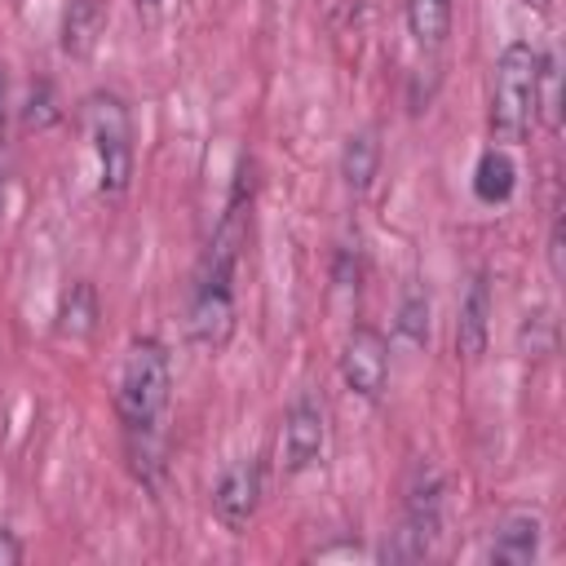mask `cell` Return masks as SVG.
<instances>
[{"label": "cell", "mask_w": 566, "mask_h": 566, "mask_svg": "<svg viewBox=\"0 0 566 566\" xmlns=\"http://www.w3.org/2000/svg\"><path fill=\"white\" fill-rule=\"evenodd\" d=\"M106 31V4L102 0H66L62 13V53L66 57H88Z\"/></svg>", "instance_id": "30bf717a"}, {"label": "cell", "mask_w": 566, "mask_h": 566, "mask_svg": "<svg viewBox=\"0 0 566 566\" xmlns=\"http://www.w3.org/2000/svg\"><path fill=\"white\" fill-rule=\"evenodd\" d=\"M84 133L97 155V181L106 195H124L133 181V119L124 97L88 93L84 97Z\"/></svg>", "instance_id": "3957f363"}, {"label": "cell", "mask_w": 566, "mask_h": 566, "mask_svg": "<svg viewBox=\"0 0 566 566\" xmlns=\"http://www.w3.org/2000/svg\"><path fill=\"white\" fill-rule=\"evenodd\" d=\"M340 380L349 385V394L376 402L389 385V340L380 327L371 323H358L349 327L345 336V349H340Z\"/></svg>", "instance_id": "5b68a950"}, {"label": "cell", "mask_w": 566, "mask_h": 566, "mask_svg": "<svg viewBox=\"0 0 566 566\" xmlns=\"http://www.w3.org/2000/svg\"><path fill=\"white\" fill-rule=\"evenodd\" d=\"M539 539H544V522L535 513H509L486 548V562L495 566H531L539 557Z\"/></svg>", "instance_id": "9c48e42d"}, {"label": "cell", "mask_w": 566, "mask_h": 566, "mask_svg": "<svg viewBox=\"0 0 566 566\" xmlns=\"http://www.w3.org/2000/svg\"><path fill=\"white\" fill-rule=\"evenodd\" d=\"M407 31L420 44H442L451 31V0H407Z\"/></svg>", "instance_id": "2e32d148"}, {"label": "cell", "mask_w": 566, "mask_h": 566, "mask_svg": "<svg viewBox=\"0 0 566 566\" xmlns=\"http://www.w3.org/2000/svg\"><path fill=\"white\" fill-rule=\"evenodd\" d=\"M513 177H517V168L504 150H482V159L473 168V195L482 203H504L513 195Z\"/></svg>", "instance_id": "4fadbf2b"}, {"label": "cell", "mask_w": 566, "mask_h": 566, "mask_svg": "<svg viewBox=\"0 0 566 566\" xmlns=\"http://www.w3.org/2000/svg\"><path fill=\"white\" fill-rule=\"evenodd\" d=\"M327 447V407L318 394H296L283 411V469L305 473L323 460Z\"/></svg>", "instance_id": "8992f818"}, {"label": "cell", "mask_w": 566, "mask_h": 566, "mask_svg": "<svg viewBox=\"0 0 566 566\" xmlns=\"http://www.w3.org/2000/svg\"><path fill=\"white\" fill-rule=\"evenodd\" d=\"M137 4H142V9H155V4H159V0H137Z\"/></svg>", "instance_id": "cb8c5ba5"}, {"label": "cell", "mask_w": 566, "mask_h": 566, "mask_svg": "<svg viewBox=\"0 0 566 566\" xmlns=\"http://www.w3.org/2000/svg\"><path fill=\"white\" fill-rule=\"evenodd\" d=\"M486 336H491V274L478 270L464 287L460 301V318H455V349L460 358H482L486 354Z\"/></svg>", "instance_id": "ba28073f"}, {"label": "cell", "mask_w": 566, "mask_h": 566, "mask_svg": "<svg viewBox=\"0 0 566 566\" xmlns=\"http://www.w3.org/2000/svg\"><path fill=\"white\" fill-rule=\"evenodd\" d=\"M376 168H380V142H376V133L371 128L349 133L345 146H340V181H345V190L363 195L376 181Z\"/></svg>", "instance_id": "8fae6325"}, {"label": "cell", "mask_w": 566, "mask_h": 566, "mask_svg": "<svg viewBox=\"0 0 566 566\" xmlns=\"http://www.w3.org/2000/svg\"><path fill=\"white\" fill-rule=\"evenodd\" d=\"M4 119H9V80H4V62H0V142H4Z\"/></svg>", "instance_id": "44dd1931"}, {"label": "cell", "mask_w": 566, "mask_h": 566, "mask_svg": "<svg viewBox=\"0 0 566 566\" xmlns=\"http://www.w3.org/2000/svg\"><path fill=\"white\" fill-rule=\"evenodd\" d=\"M97 287L93 283H71V292L62 296V305H57V336H66V340H88L93 332H97Z\"/></svg>", "instance_id": "7c38bea8"}, {"label": "cell", "mask_w": 566, "mask_h": 566, "mask_svg": "<svg viewBox=\"0 0 566 566\" xmlns=\"http://www.w3.org/2000/svg\"><path fill=\"white\" fill-rule=\"evenodd\" d=\"M429 314H433L429 292H424L420 283H407V292H402V301H398V314H394V332H398V340H407V345H424V340H429Z\"/></svg>", "instance_id": "9a60e30c"}, {"label": "cell", "mask_w": 566, "mask_h": 566, "mask_svg": "<svg viewBox=\"0 0 566 566\" xmlns=\"http://www.w3.org/2000/svg\"><path fill=\"white\" fill-rule=\"evenodd\" d=\"M548 265H553V274H562V221H553V230H548Z\"/></svg>", "instance_id": "ffe728a7"}, {"label": "cell", "mask_w": 566, "mask_h": 566, "mask_svg": "<svg viewBox=\"0 0 566 566\" xmlns=\"http://www.w3.org/2000/svg\"><path fill=\"white\" fill-rule=\"evenodd\" d=\"M27 557V548H22V539L13 535V531H0V566H18Z\"/></svg>", "instance_id": "d6986e66"}, {"label": "cell", "mask_w": 566, "mask_h": 566, "mask_svg": "<svg viewBox=\"0 0 566 566\" xmlns=\"http://www.w3.org/2000/svg\"><path fill=\"white\" fill-rule=\"evenodd\" d=\"M535 80H539V49L526 40H513L495 57V84H491V137L495 142H522L535 124Z\"/></svg>", "instance_id": "7a4b0ae2"}, {"label": "cell", "mask_w": 566, "mask_h": 566, "mask_svg": "<svg viewBox=\"0 0 566 566\" xmlns=\"http://www.w3.org/2000/svg\"><path fill=\"white\" fill-rule=\"evenodd\" d=\"M57 115H62V111H57L53 84H49V80L31 84V93H27V106H22V124H27V128H49Z\"/></svg>", "instance_id": "ac0fdd59"}, {"label": "cell", "mask_w": 566, "mask_h": 566, "mask_svg": "<svg viewBox=\"0 0 566 566\" xmlns=\"http://www.w3.org/2000/svg\"><path fill=\"white\" fill-rule=\"evenodd\" d=\"M517 345L526 358H544L557 349V318L548 305H535L522 314V327H517Z\"/></svg>", "instance_id": "e0dca14e"}, {"label": "cell", "mask_w": 566, "mask_h": 566, "mask_svg": "<svg viewBox=\"0 0 566 566\" xmlns=\"http://www.w3.org/2000/svg\"><path fill=\"white\" fill-rule=\"evenodd\" d=\"M535 119H544L548 133L562 124V62L557 53H539V80H535Z\"/></svg>", "instance_id": "5bb4252c"}, {"label": "cell", "mask_w": 566, "mask_h": 566, "mask_svg": "<svg viewBox=\"0 0 566 566\" xmlns=\"http://www.w3.org/2000/svg\"><path fill=\"white\" fill-rule=\"evenodd\" d=\"M442 526V473L433 460H411L402 482V531H394V544H385L389 562H420Z\"/></svg>", "instance_id": "277c9868"}, {"label": "cell", "mask_w": 566, "mask_h": 566, "mask_svg": "<svg viewBox=\"0 0 566 566\" xmlns=\"http://www.w3.org/2000/svg\"><path fill=\"white\" fill-rule=\"evenodd\" d=\"M256 504H261V464L252 455L243 460H230L212 486V513L226 531H243L252 517H256Z\"/></svg>", "instance_id": "52a82bcc"}, {"label": "cell", "mask_w": 566, "mask_h": 566, "mask_svg": "<svg viewBox=\"0 0 566 566\" xmlns=\"http://www.w3.org/2000/svg\"><path fill=\"white\" fill-rule=\"evenodd\" d=\"M0 212H4V177H0Z\"/></svg>", "instance_id": "603a6c76"}, {"label": "cell", "mask_w": 566, "mask_h": 566, "mask_svg": "<svg viewBox=\"0 0 566 566\" xmlns=\"http://www.w3.org/2000/svg\"><path fill=\"white\" fill-rule=\"evenodd\" d=\"M522 9H531L535 18H548L553 13V0H522Z\"/></svg>", "instance_id": "7402d4cb"}, {"label": "cell", "mask_w": 566, "mask_h": 566, "mask_svg": "<svg viewBox=\"0 0 566 566\" xmlns=\"http://www.w3.org/2000/svg\"><path fill=\"white\" fill-rule=\"evenodd\" d=\"M168 394H172L168 349L155 336L133 340L128 354H124V367H119L115 411H119V424H124L128 460H133V469L146 486L155 482V469H159V420L168 411Z\"/></svg>", "instance_id": "6da1fadb"}]
</instances>
